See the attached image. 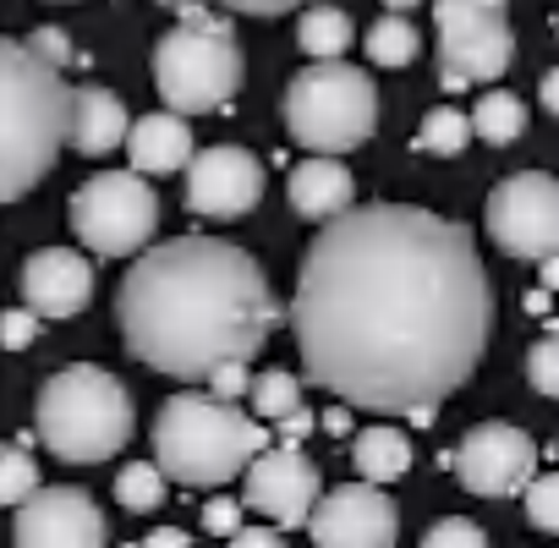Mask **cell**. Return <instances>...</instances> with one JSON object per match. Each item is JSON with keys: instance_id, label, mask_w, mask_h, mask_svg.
<instances>
[{"instance_id": "6da1fadb", "label": "cell", "mask_w": 559, "mask_h": 548, "mask_svg": "<svg viewBox=\"0 0 559 548\" xmlns=\"http://www.w3.org/2000/svg\"><path fill=\"white\" fill-rule=\"evenodd\" d=\"M292 324L302 373L341 406L428 422L488 352L493 286L466 225L362 203L313 236Z\"/></svg>"}, {"instance_id": "7a4b0ae2", "label": "cell", "mask_w": 559, "mask_h": 548, "mask_svg": "<svg viewBox=\"0 0 559 548\" xmlns=\"http://www.w3.org/2000/svg\"><path fill=\"white\" fill-rule=\"evenodd\" d=\"M116 324L143 368L192 384L219 362H252L280 330V302L236 241L176 236L138 252L116 297Z\"/></svg>"}, {"instance_id": "3957f363", "label": "cell", "mask_w": 559, "mask_h": 548, "mask_svg": "<svg viewBox=\"0 0 559 548\" xmlns=\"http://www.w3.org/2000/svg\"><path fill=\"white\" fill-rule=\"evenodd\" d=\"M72 94L28 39H0V203H17L56 170L72 138Z\"/></svg>"}, {"instance_id": "277c9868", "label": "cell", "mask_w": 559, "mask_h": 548, "mask_svg": "<svg viewBox=\"0 0 559 548\" xmlns=\"http://www.w3.org/2000/svg\"><path fill=\"white\" fill-rule=\"evenodd\" d=\"M269 450V433L236 401L181 390L154 417V466L181 488H219Z\"/></svg>"}, {"instance_id": "5b68a950", "label": "cell", "mask_w": 559, "mask_h": 548, "mask_svg": "<svg viewBox=\"0 0 559 548\" xmlns=\"http://www.w3.org/2000/svg\"><path fill=\"white\" fill-rule=\"evenodd\" d=\"M34 428H39V444L56 461L99 466V461L127 450L138 422H132V395H127V384L110 368L72 362V368L50 373V384L39 390Z\"/></svg>"}, {"instance_id": "8992f818", "label": "cell", "mask_w": 559, "mask_h": 548, "mask_svg": "<svg viewBox=\"0 0 559 548\" xmlns=\"http://www.w3.org/2000/svg\"><path fill=\"white\" fill-rule=\"evenodd\" d=\"M154 88H159L165 110H176V116H198V110L230 105L236 88H241L236 28L187 0L181 23L154 45Z\"/></svg>"}, {"instance_id": "52a82bcc", "label": "cell", "mask_w": 559, "mask_h": 548, "mask_svg": "<svg viewBox=\"0 0 559 548\" xmlns=\"http://www.w3.org/2000/svg\"><path fill=\"white\" fill-rule=\"evenodd\" d=\"M286 132L308 148V154H346L362 148L379 127V88L362 67L346 61H313L292 78L286 99Z\"/></svg>"}, {"instance_id": "ba28073f", "label": "cell", "mask_w": 559, "mask_h": 548, "mask_svg": "<svg viewBox=\"0 0 559 548\" xmlns=\"http://www.w3.org/2000/svg\"><path fill=\"white\" fill-rule=\"evenodd\" d=\"M159 230V198L138 170H99L72 192V236L99 258L148 252Z\"/></svg>"}, {"instance_id": "9c48e42d", "label": "cell", "mask_w": 559, "mask_h": 548, "mask_svg": "<svg viewBox=\"0 0 559 548\" xmlns=\"http://www.w3.org/2000/svg\"><path fill=\"white\" fill-rule=\"evenodd\" d=\"M510 0H433V28H439V83L472 88L499 83L515 61V34L504 17Z\"/></svg>"}, {"instance_id": "30bf717a", "label": "cell", "mask_w": 559, "mask_h": 548, "mask_svg": "<svg viewBox=\"0 0 559 548\" xmlns=\"http://www.w3.org/2000/svg\"><path fill=\"white\" fill-rule=\"evenodd\" d=\"M488 241L510 258H554L559 252V181L548 170H515L488 192L483 209Z\"/></svg>"}, {"instance_id": "8fae6325", "label": "cell", "mask_w": 559, "mask_h": 548, "mask_svg": "<svg viewBox=\"0 0 559 548\" xmlns=\"http://www.w3.org/2000/svg\"><path fill=\"white\" fill-rule=\"evenodd\" d=\"M450 466H455V477H461L466 493L510 499V493H526V483L537 477V444L515 422H477L455 444Z\"/></svg>"}, {"instance_id": "7c38bea8", "label": "cell", "mask_w": 559, "mask_h": 548, "mask_svg": "<svg viewBox=\"0 0 559 548\" xmlns=\"http://www.w3.org/2000/svg\"><path fill=\"white\" fill-rule=\"evenodd\" d=\"M319 499H324V477H319V466L297 444L263 450L241 472V510L269 515L274 526H308Z\"/></svg>"}, {"instance_id": "4fadbf2b", "label": "cell", "mask_w": 559, "mask_h": 548, "mask_svg": "<svg viewBox=\"0 0 559 548\" xmlns=\"http://www.w3.org/2000/svg\"><path fill=\"white\" fill-rule=\"evenodd\" d=\"M308 537H313V548H395L401 510L373 483H341L313 504Z\"/></svg>"}, {"instance_id": "5bb4252c", "label": "cell", "mask_w": 559, "mask_h": 548, "mask_svg": "<svg viewBox=\"0 0 559 548\" xmlns=\"http://www.w3.org/2000/svg\"><path fill=\"white\" fill-rule=\"evenodd\" d=\"M263 159H252V148L236 143H214L203 154H192L187 165V209L209 214V219H241L258 209L263 198Z\"/></svg>"}, {"instance_id": "9a60e30c", "label": "cell", "mask_w": 559, "mask_h": 548, "mask_svg": "<svg viewBox=\"0 0 559 548\" xmlns=\"http://www.w3.org/2000/svg\"><path fill=\"white\" fill-rule=\"evenodd\" d=\"M12 543L17 548H105L110 521L83 488H39L28 504H17Z\"/></svg>"}, {"instance_id": "2e32d148", "label": "cell", "mask_w": 559, "mask_h": 548, "mask_svg": "<svg viewBox=\"0 0 559 548\" xmlns=\"http://www.w3.org/2000/svg\"><path fill=\"white\" fill-rule=\"evenodd\" d=\"M23 302L39 319H78L94 302V263L78 247H39L23 263Z\"/></svg>"}, {"instance_id": "e0dca14e", "label": "cell", "mask_w": 559, "mask_h": 548, "mask_svg": "<svg viewBox=\"0 0 559 548\" xmlns=\"http://www.w3.org/2000/svg\"><path fill=\"white\" fill-rule=\"evenodd\" d=\"M192 154H198V148H192V127H187V116H176V110H154V116L132 121V132H127V159H132L138 176L187 170Z\"/></svg>"}, {"instance_id": "ac0fdd59", "label": "cell", "mask_w": 559, "mask_h": 548, "mask_svg": "<svg viewBox=\"0 0 559 548\" xmlns=\"http://www.w3.org/2000/svg\"><path fill=\"white\" fill-rule=\"evenodd\" d=\"M352 198H357V181H352V170H346L335 154H313V159H302V165L292 170V209H297L302 219L330 225V219H341L346 209H357Z\"/></svg>"}, {"instance_id": "d6986e66", "label": "cell", "mask_w": 559, "mask_h": 548, "mask_svg": "<svg viewBox=\"0 0 559 548\" xmlns=\"http://www.w3.org/2000/svg\"><path fill=\"white\" fill-rule=\"evenodd\" d=\"M127 132H132L127 105L110 88H78L72 94V138L67 143L78 154H110V148H121Z\"/></svg>"}, {"instance_id": "ffe728a7", "label": "cell", "mask_w": 559, "mask_h": 548, "mask_svg": "<svg viewBox=\"0 0 559 548\" xmlns=\"http://www.w3.org/2000/svg\"><path fill=\"white\" fill-rule=\"evenodd\" d=\"M252 406H258V417H269L286 439H302V433L313 428V412L302 406V379H297L292 368L258 373V379H252Z\"/></svg>"}, {"instance_id": "44dd1931", "label": "cell", "mask_w": 559, "mask_h": 548, "mask_svg": "<svg viewBox=\"0 0 559 548\" xmlns=\"http://www.w3.org/2000/svg\"><path fill=\"white\" fill-rule=\"evenodd\" d=\"M352 461H357L362 483L384 488V483H395V477L412 472V439L401 428H390V422H373V428H362L352 439Z\"/></svg>"}, {"instance_id": "7402d4cb", "label": "cell", "mask_w": 559, "mask_h": 548, "mask_svg": "<svg viewBox=\"0 0 559 548\" xmlns=\"http://www.w3.org/2000/svg\"><path fill=\"white\" fill-rule=\"evenodd\" d=\"M352 39H357V28H352V17H346L341 7H324V0L302 7V17H297V45H302L308 61H346Z\"/></svg>"}, {"instance_id": "603a6c76", "label": "cell", "mask_w": 559, "mask_h": 548, "mask_svg": "<svg viewBox=\"0 0 559 548\" xmlns=\"http://www.w3.org/2000/svg\"><path fill=\"white\" fill-rule=\"evenodd\" d=\"M521 132H526V105H521L510 88H488V94L472 105V138L504 148V143H515Z\"/></svg>"}, {"instance_id": "cb8c5ba5", "label": "cell", "mask_w": 559, "mask_h": 548, "mask_svg": "<svg viewBox=\"0 0 559 548\" xmlns=\"http://www.w3.org/2000/svg\"><path fill=\"white\" fill-rule=\"evenodd\" d=\"M362 45H368V61H373V67L401 72V67H412V61H417L423 34H417L406 17H395V12H390V17H379V23L368 28V39H362Z\"/></svg>"}, {"instance_id": "d4e9b609", "label": "cell", "mask_w": 559, "mask_h": 548, "mask_svg": "<svg viewBox=\"0 0 559 548\" xmlns=\"http://www.w3.org/2000/svg\"><path fill=\"white\" fill-rule=\"evenodd\" d=\"M466 143H472V116H466V110L439 105V110H428L423 127H417V154H439V159H450V154H461Z\"/></svg>"}, {"instance_id": "484cf974", "label": "cell", "mask_w": 559, "mask_h": 548, "mask_svg": "<svg viewBox=\"0 0 559 548\" xmlns=\"http://www.w3.org/2000/svg\"><path fill=\"white\" fill-rule=\"evenodd\" d=\"M116 499H121V510H132V515L159 510V504H165V472H159L154 461H127L121 477H116Z\"/></svg>"}, {"instance_id": "4316f807", "label": "cell", "mask_w": 559, "mask_h": 548, "mask_svg": "<svg viewBox=\"0 0 559 548\" xmlns=\"http://www.w3.org/2000/svg\"><path fill=\"white\" fill-rule=\"evenodd\" d=\"M39 493V461L17 444H0V510H17Z\"/></svg>"}, {"instance_id": "83f0119b", "label": "cell", "mask_w": 559, "mask_h": 548, "mask_svg": "<svg viewBox=\"0 0 559 548\" xmlns=\"http://www.w3.org/2000/svg\"><path fill=\"white\" fill-rule=\"evenodd\" d=\"M526 521L537 532H554L559 537V472H543L526 483Z\"/></svg>"}, {"instance_id": "f1b7e54d", "label": "cell", "mask_w": 559, "mask_h": 548, "mask_svg": "<svg viewBox=\"0 0 559 548\" xmlns=\"http://www.w3.org/2000/svg\"><path fill=\"white\" fill-rule=\"evenodd\" d=\"M526 379H532L537 395H554L559 401V335H548V341H537L526 352Z\"/></svg>"}, {"instance_id": "f546056e", "label": "cell", "mask_w": 559, "mask_h": 548, "mask_svg": "<svg viewBox=\"0 0 559 548\" xmlns=\"http://www.w3.org/2000/svg\"><path fill=\"white\" fill-rule=\"evenodd\" d=\"M423 548H488V532L466 515H444L439 526H428Z\"/></svg>"}, {"instance_id": "4dcf8cb0", "label": "cell", "mask_w": 559, "mask_h": 548, "mask_svg": "<svg viewBox=\"0 0 559 548\" xmlns=\"http://www.w3.org/2000/svg\"><path fill=\"white\" fill-rule=\"evenodd\" d=\"M34 341H39V313L34 308L0 313V346H7V352H28Z\"/></svg>"}, {"instance_id": "1f68e13d", "label": "cell", "mask_w": 559, "mask_h": 548, "mask_svg": "<svg viewBox=\"0 0 559 548\" xmlns=\"http://www.w3.org/2000/svg\"><path fill=\"white\" fill-rule=\"evenodd\" d=\"M28 50H34L39 61H50L56 72H67V67L78 61V50H72V39H67L61 28H34V39H28Z\"/></svg>"}, {"instance_id": "d6a6232c", "label": "cell", "mask_w": 559, "mask_h": 548, "mask_svg": "<svg viewBox=\"0 0 559 548\" xmlns=\"http://www.w3.org/2000/svg\"><path fill=\"white\" fill-rule=\"evenodd\" d=\"M252 362H219L214 373H209V395H219V401H236L241 390H252V373H247Z\"/></svg>"}, {"instance_id": "836d02e7", "label": "cell", "mask_w": 559, "mask_h": 548, "mask_svg": "<svg viewBox=\"0 0 559 548\" xmlns=\"http://www.w3.org/2000/svg\"><path fill=\"white\" fill-rule=\"evenodd\" d=\"M203 532L236 537V532H241V504H236V499H209V504H203Z\"/></svg>"}, {"instance_id": "e575fe53", "label": "cell", "mask_w": 559, "mask_h": 548, "mask_svg": "<svg viewBox=\"0 0 559 548\" xmlns=\"http://www.w3.org/2000/svg\"><path fill=\"white\" fill-rule=\"evenodd\" d=\"M225 12H241V17H286L297 7H313V0H214Z\"/></svg>"}, {"instance_id": "d590c367", "label": "cell", "mask_w": 559, "mask_h": 548, "mask_svg": "<svg viewBox=\"0 0 559 548\" xmlns=\"http://www.w3.org/2000/svg\"><path fill=\"white\" fill-rule=\"evenodd\" d=\"M230 548H286V543H280V526H241Z\"/></svg>"}, {"instance_id": "8d00e7d4", "label": "cell", "mask_w": 559, "mask_h": 548, "mask_svg": "<svg viewBox=\"0 0 559 548\" xmlns=\"http://www.w3.org/2000/svg\"><path fill=\"white\" fill-rule=\"evenodd\" d=\"M537 99H543V110L559 121V67H548V72H543V83H537Z\"/></svg>"}, {"instance_id": "74e56055", "label": "cell", "mask_w": 559, "mask_h": 548, "mask_svg": "<svg viewBox=\"0 0 559 548\" xmlns=\"http://www.w3.org/2000/svg\"><path fill=\"white\" fill-rule=\"evenodd\" d=\"M138 548H192V537H187V532H176V526H165V532H148Z\"/></svg>"}, {"instance_id": "f35d334b", "label": "cell", "mask_w": 559, "mask_h": 548, "mask_svg": "<svg viewBox=\"0 0 559 548\" xmlns=\"http://www.w3.org/2000/svg\"><path fill=\"white\" fill-rule=\"evenodd\" d=\"M543 291H559V252L543 258Z\"/></svg>"}, {"instance_id": "ab89813d", "label": "cell", "mask_w": 559, "mask_h": 548, "mask_svg": "<svg viewBox=\"0 0 559 548\" xmlns=\"http://www.w3.org/2000/svg\"><path fill=\"white\" fill-rule=\"evenodd\" d=\"M324 428H330V433H346V428H352V417H346V412H341V406H335V412H330V417H324Z\"/></svg>"}, {"instance_id": "60d3db41", "label": "cell", "mask_w": 559, "mask_h": 548, "mask_svg": "<svg viewBox=\"0 0 559 548\" xmlns=\"http://www.w3.org/2000/svg\"><path fill=\"white\" fill-rule=\"evenodd\" d=\"M384 7H390V12L401 17V12H412V7H417V0H384Z\"/></svg>"}, {"instance_id": "b9f144b4", "label": "cell", "mask_w": 559, "mask_h": 548, "mask_svg": "<svg viewBox=\"0 0 559 548\" xmlns=\"http://www.w3.org/2000/svg\"><path fill=\"white\" fill-rule=\"evenodd\" d=\"M159 7H176V12H181V7H187V0H159Z\"/></svg>"}, {"instance_id": "7bdbcfd3", "label": "cell", "mask_w": 559, "mask_h": 548, "mask_svg": "<svg viewBox=\"0 0 559 548\" xmlns=\"http://www.w3.org/2000/svg\"><path fill=\"white\" fill-rule=\"evenodd\" d=\"M554 34H559V17H554Z\"/></svg>"}, {"instance_id": "ee69618b", "label": "cell", "mask_w": 559, "mask_h": 548, "mask_svg": "<svg viewBox=\"0 0 559 548\" xmlns=\"http://www.w3.org/2000/svg\"><path fill=\"white\" fill-rule=\"evenodd\" d=\"M554 461H559V444H554Z\"/></svg>"}]
</instances>
